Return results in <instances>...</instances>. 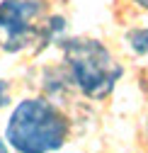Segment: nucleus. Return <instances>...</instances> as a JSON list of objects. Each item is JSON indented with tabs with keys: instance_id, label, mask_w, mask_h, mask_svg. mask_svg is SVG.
I'll list each match as a JSON object with an SVG mask.
<instances>
[{
	"instance_id": "nucleus-1",
	"label": "nucleus",
	"mask_w": 148,
	"mask_h": 153,
	"mask_svg": "<svg viewBox=\"0 0 148 153\" xmlns=\"http://www.w3.org/2000/svg\"><path fill=\"white\" fill-rule=\"evenodd\" d=\"M68 139V119L49 100H22L7 119L5 141L20 153L58 151Z\"/></svg>"
},
{
	"instance_id": "nucleus-2",
	"label": "nucleus",
	"mask_w": 148,
	"mask_h": 153,
	"mask_svg": "<svg viewBox=\"0 0 148 153\" xmlns=\"http://www.w3.org/2000/svg\"><path fill=\"white\" fill-rule=\"evenodd\" d=\"M63 56L73 83L90 100H104L124 75V68L97 39H87V36L68 39L63 42Z\"/></svg>"
},
{
	"instance_id": "nucleus-3",
	"label": "nucleus",
	"mask_w": 148,
	"mask_h": 153,
	"mask_svg": "<svg viewBox=\"0 0 148 153\" xmlns=\"http://www.w3.org/2000/svg\"><path fill=\"white\" fill-rule=\"evenodd\" d=\"M44 15L41 0H3L0 3V49L7 53H20L32 44L39 49L49 46L63 32V17H49L39 25Z\"/></svg>"
},
{
	"instance_id": "nucleus-4",
	"label": "nucleus",
	"mask_w": 148,
	"mask_h": 153,
	"mask_svg": "<svg viewBox=\"0 0 148 153\" xmlns=\"http://www.w3.org/2000/svg\"><path fill=\"white\" fill-rule=\"evenodd\" d=\"M126 44L134 53L148 56V27H134L126 32Z\"/></svg>"
},
{
	"instance_id": "nucleus-5",
	"label": "nucleus",
	"mask_w": 148,
	"mask_h": 153,
	"mask_svg": "<svg viewBox=\"0 0 148 153\" xmlns=\"http://www.w3.org/2000/svg\"><path fill=\"white\" fill-rule=\"evenodd\" d=\"M7 105V83L0 78V109H3Z\"/></svg>"
},
{
	"instance_id": "nucleus-6",
	"label": "nucleus",
	"mask_w": 148,
	"mask_h": 153,
	"mask_svg": "<svg viewBox=\"0 0 148 153\" xmlns=\"http://www.w3.org/2000/svg\"><path fill=\"white\" fill-rule=\"evenodd\" d=\"M134 3H136L138 7H143V10H148V0H134Z\"/></svg>"
},
{
	"instance_id": "nucleus-7",
	"label": "nucleus",
	"mask_w": 148,
	"mask_h": 153,
	"mask_svg": "<svg viewBox=\"0 0 148 153\" xmlns=\"http://www.w3.org/2000/svg\"><path fill=\"white\" fill-rule=\"evenodd\" d=\"M5 148H7V146H5V143H3V141H0V151H5Z\"/></svg>"
}]
</instances>
